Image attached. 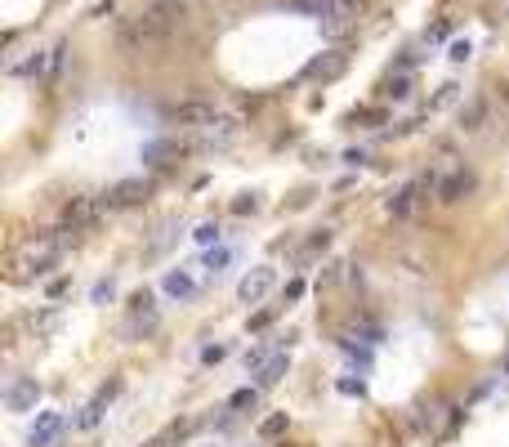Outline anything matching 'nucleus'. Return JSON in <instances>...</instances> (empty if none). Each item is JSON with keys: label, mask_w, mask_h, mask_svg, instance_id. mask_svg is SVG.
Segmentation results:
<instances>
[{"label": "nucleus", "mask_w": 509, "mask_h": 447, "mask_svg": "<svg viewBox=\"0 0 509 447\" xmlns=\"http://www.w3.org/2000/svg\"><path fill=\"white\" fill-rule=\"evenodd\" d=\"M286 367H290V354H286V349H282V354H273V358L264 362L259 371H254V376H259V389H269V385H277V380L286 376Z\"/></svg>", "instance_id": "1a4fd4ad"}, {"label": "nucleus", "mask_w": 509, "mask_h": 447, "mask_svg": "<svg viewBox=\"0 0 509 447\" xmlns=\"http://www.w3.org/2000/svg\"><path fill=\"white\" fill-rule=\"evenodd\" d=\"M344 67H348V54L344 50H331V54H322V58H313V63H308V81H335Z\"/></svg>", "instance_id": "423d86ee"}, {"label": "nucleus", "mask_w": 509, "mask_h": 447, "mask_svg": "<svg viewBox=\"0 0 509 447\" xmlns=\"http://www.w3.org/2000/svg\"><path fill=\"white\" fill-rule=\"evenodd\" d=\"M197 291H201V282H197L188 269H179V273L165 277V295H170V300H192Z\"/></svg>", "instance_id": "6e6552de"}, {"label": "nucleus", "mask_w": 509, "mask_h": 447, "mask_svg": "<svg viewBox=\"0 0 509 447\" xmlns=\"http://www.w3.org/2000/svg\"><path fill=\"white\" fill-rule=\"evenodd\" d=\"M112 389H116V385H112ZM112 389H103V394H99V398H94V403H90V412H85V416H81V425H85V429H90V425H94V420H99V416H103V407H107V398H112Z\"/></svg>", "instance_id": "f8f14e48"}, {"label": "nucleus", "mask_w": 509, "mask_h": 447, "mask_svg": "<svg viewBox=\"0 0 509 447\" xmlns=\"http://www.w3.org/2000/svg\"><path fill=\"white\" fill-rule=\"evenodd\" d=\"M424 188H429V184H407L402 192H398V197L389 201V215H393V220H402V215L416 211V201H420V192H424Z\"/></svg>", "instance_id": "9d476101"}, {"label": "nucleus", "mask_w": 509, "mask_h": 447, "mask_svg": "<svg viewBox=\"0 0 509 447\" xmlns=\"http://www.w3.org/2000/svg\"><path fill=\"white\" fill-rule=\"evenodd\" d=\"M389 94H393V99H402V94H407V81H402V76L389 81Z\"/></svg>", "instance_id": "aec40b11"}, {"label": "nucleus", "mask_w": 509, "mask_h": 447, "mask_svg": "<svg viewBox=\"0 0 509 447\" xmlns=\"http://www.w3.org/2000/svg\"><path fill=\"white\" fill-rule=\"evenodd\" d=\"M170 116L179 121V126H205V121H215L219 112H215V103H201V99H188V103H175L170 107Z\"/></svg>", "instance_id": "20e7f679"}, {"label": "nucleus", "mask_w": 509, "mask_h": 447, "mask_svg": "<svg viewBox=\"0 0 509 447\" xmlns=\"http://www.w3.org/2000/svg\"><path fill=\"white\" fill-rule=\"evenodd\" d=\"M273 282H277L273 264H259V269H250L246 277H241V286H237V300H241V305H259V300L273 291Z\"/></svg>", "instance_id": "f03ea898"}, {"label": "nucleus", "mask_w": 509, "mask_h": 447, "mask_svg": "<svg viewBox=\"0 0 509 447\" xmlns=\"http://www.w3.org/2000/svg\"><path fill=\"white\" fill-rule=\"evenodd\" d=\"M482 116H487V107H482V103H469L465 112H460V121H465V130H478V126H482Z\"/></svg>", "instance_id": "ddd939ff"}, {"label": "nucleus", "mask_w": 509, "mask_h": 447, "mask_svg": "<svg viewBox=\"0 0 509 447\" xmlns=\"http://www.w3.org/2000/svg\"><path fill=\"white\" fill-rule=\"evenodd\" d=\"M433 192H438V201H460L465 192H474V175H469V171H452L447 179L433 184Z\"/></svg>", "instance_id": "39448f33"}, {"label": "nucleus", "mask_w": 509, "mask_h": 447, "mask_svg": "<svg viewBox=\"0 0 509 447\" xmlns=\"http://www.w3.org/2000/svg\"><path fill=\"white\" fill-rule=\"evenodd\" d=\"M282 429H286V416H269L259 425V434H269V439H273V434H282Z\"/></svg>", "instance_id": "2eb2a0df"}, {"label": "nucleus", "mask_w": 509, "mask_h": 447, "mask_svg": "<svg viewBox=\"0 0 509 447\" xmlns=\"http://www.w3.org/2000/svg\"><path fill=\"white\" fill-rule=\"evenodd\" d=\"M452 58H456V63H465V58H469V41H456L452 45Z\"/></svg>", "instance_id": "a211bd4d"}, {"label": "nucleus", "mask_w": 509, "mask_h": 447, "mask_svg": "<svg viewBox=\"0 0 509 447\" xmlns=\"http://www.w3.org/2000/svg\"><path fill=\"white\" fill-rule=\"evenodd\" d=\"M447 32H452V22H438V27H429V41H447Z\"/></svg>", "instance_id": "6ab92c4d"}, {"label": "nucleus", "mask_w": 509, "mask_h": 447, "mask_svg": "<svg viewBox=\"0 0 509 447\" xmlns=\"http://www.w3.org/2000/svg\"><path fill=\"white\" fill-rule=\"evenodd\" d=\"M175 22H179V0H148V9L121 27V45L156 41V36H165L170 27H175Z\"/></svg>", "instance_id": "f257e3e1"}, {"label": "nucleus", "mask_w": 509, "mask_h": 447, "mask_svg": "<svg viewBox=\"0 0 509 447\" xmlns=\"http://www.w3.org/2000/svg\"><path fill=\"white\" fill-rule=\"evenodd\" d=\"M58 429H63V416H54V412H45V416H41V425H36V429H32V439H27V443H32V447H45V443H50V439H54V434H58Z\"/></svg>", "instance_id": "9b49d317"}, {"label": "nucleus", "mask_w": 509, "mask_h": 447, "mask_svg": "<svg viewBox=\"0 0 509 447\" xmlns=\"http://www.w3.org/2000/svg\"><path fill=\"white\" fill-rule=\"evenodd\" d=\"M228 255H233L228 246H224V251H215V255L205 260V277H219V273H224V264H228Z\"/></svg>", "instance_id": "4468645a"}, {"label": "nucleus", "mask_w": 509, "mask_h": 447, "mask_svg": "<svg viewBox=\"0 0 509 447\" xmlns=\"http://www.w3.org/2000/svg\"><path fill=\"white\" fill-rule=\"evenodd\" d=\"M192 237H197V241H215V237H219V228H215V224H201Z\"/></svg>", "instance_id": "dca6fc26"}, {"label": "nucleus", "mask_w": 509, "mask_h": 447, "mask_svg": "<svg viewBox=\"0 0 509 447\" xmlns=\"http://www.w3.org/2000/svg\"><path fill=\"white\" fill-rule=\"evenodd\" d=\"M179 5H184V0H179Z\"/></svg>", "instance_id": "412c9836"}, {"label": "nucleus", "mask_w": 509, "mask_h": 447, "mask_svg": "<svg viewBox=\"0 0 509 447\" xmlns=\"http://www.w3.org/2000/svg\"><path fill=\"white\" fill-rule=\"evenodd\" d=\"M254 398H259V394H254V389H241V394L233 398V407H254Z\"/></svg>", "instance_id": "f3484780"}, {"label": "nucleus", "mask_w": 509, "mask_h": 447, "mask_svg": "<svg viewBox=\"0 0 509 447\" xmlns=\"http://www.w3.org/2000/svg\"><path fill=\"white\" fill-rule=\"evenodd\" d=\"M233 139H237V121L233 116H215V121H205V126H201V148L224 152Z\"/></svg>", "instance_id": "7ed1b4c3"}, {"label": "nucleus", "mask_w": 509, "mask_h": 447, "mask_svg": "<svg viewBox=\"0 0 509 447\" xmlns=\"http://www.w3.org/2000/svg\"><path fill=\"white\" fill-rule=\"evenodd\" d=\"M36 398H41V389H36L32 380H14V385L5 389V407H9V412H27Z\"/></svg>", "instance_id": "0eeeda50"}]
</instances>
